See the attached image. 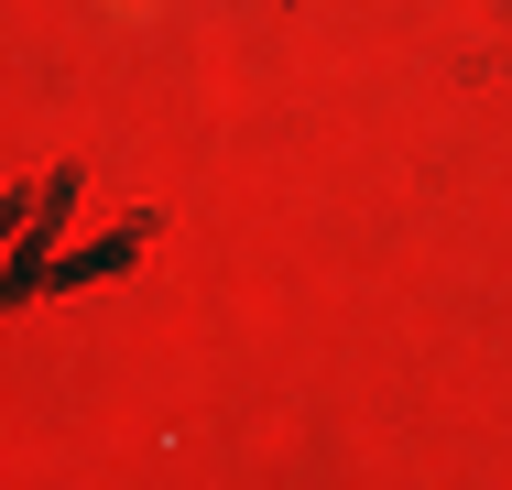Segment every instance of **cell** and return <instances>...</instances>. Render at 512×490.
Instances as JSON below:
<instances>
[]
</instances>
